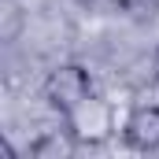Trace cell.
Wrapping results in <instances>:
<instances>
[{
  "label": "cell",
  "instance_id": "5b68a950",
  "mask_svg": "<svg viewBox=\"0 0 159 159\" xmlns=\"http://www.w3.org/2000/svg\"><path fill=\"white\" fill-rule=\"evenodd\" d=\"M156 78H159V52H156Z\"/></svg>",
  "mask_w": 159,
  "mask_h": 159
},
{
  "label": "cell",
  "instance_id": "7a4b0ae2",
  "mask_svg": "<svg viewBox=\"0 0 159 159\" xmlns=\"http://www.w3.org/2000/svg\"><path fill=\"white\" fill-rule=\"evenodd\" d=\"M67 129L78 137V144H104L107 137H111V107L104 104V100H96V96H89V100H81L78 107L67 115Z\"/></svg>",
  "mask_w": 159,
  "mask_h": 159
},
{
  "label": "cell",
  "instance_id": "277c9868",
  "mask_svg": "<svg viewBox=\"0 0 159 159\" xmlns=\"http://www.w3.org/2000/svg\"><path fill=\"white\" fill-rule=\"evenodd\" d=\"M74 152H78V137L70 129H48L30 144L34 159H70Z\"/></svg>",
  "mask_w": 159,
  "mask_h": 159
},
{
  "label": "cell",
  "instance_id": "6da1fadb",
  "mask_svg": "<svg viewBox=\"0 0 159 159\" xmlns=\"http://www.w3.org/2000/svg\"><path fill=\"white\" fill-rule=\"evenodd\" d=\"M93 96V78L89 70L78 63H67V67H56L48 78H44V100L59 111V115H70L81 100Z\"/></svg>",
  "mask_w": 159,
  "mask_h": 159
},
{
  "label": "cell",
  "instance_id": "3957f363",
  "mask_svg": "<svg viewBox=\"0 0 159 159\" xmlns=\"http://www.w3.org/2000/svg\"><path fill=\"white\" fill-rule=\"evenodd\" d=\"M122 137L129 148L137 152H156L159 148V104H148V107H137L126 126H122Z\"/></svg>",
  "mask_w": 159,
  "mask_h": 159
}]
</instances>
